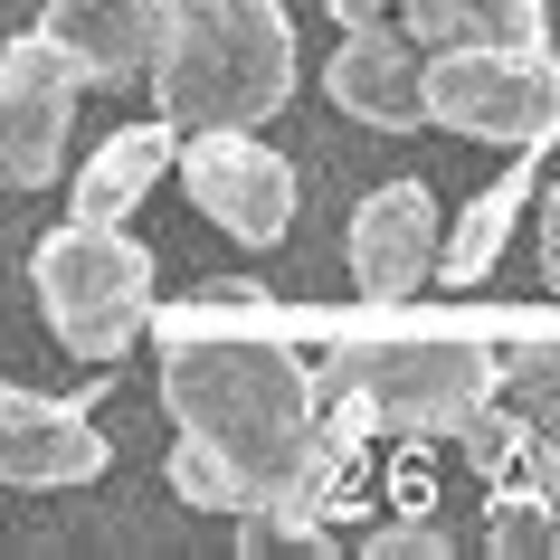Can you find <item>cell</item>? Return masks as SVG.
Instances as JSON below:
<instances>
[{"mask_svg": "<svg viewBox=\"0 0 560 560\" xmlns=\"http://www.w3.org/2000/svg\"><path fill=\"white\" fill-rule=\"evenodd\" d=\"M180 190H190V209H200L219 237H237V247H276V237L295 229V200L304 180L295 162L276 143H257V124H219V133H180Z\"/></svg>", "mask_w": 560, "mask_h": 560, "instance_id": "cell-6", "label": "cell"}, {"mask_svg": "<svg viewBox=\"0 0 560 560\" xmlns=\"http://www.w3.org/2000/svg\"><path fill=\"white\" fill-rule=\"evenodd\" d=\"M551 0H399V30L418 48H523L541 38Z\"/></svg>", "mask_w": 560, "mask_h": 560, "instance_id": "cell-15", "label": "cell"}, {"mask_svg": "<svg viewBox=\"0 0 560 560\" xmlns=\"http://www.w3.org/2000/svg\"><path fill=\"white\" fill-rule=\"evenodd\" d=\"M342 257H352V285H361L371 304L418 295V285H428V266H438V200H428V180H381V190L352 209Z\"/></svg>", "mask_w": 560, "mask_h": 560, "instance_id": "cell-9", "label": "cell"}, {"mask_svg": "<svg viewBox=\"0 0 560 560\" xmlns=\"http://www.w3.org/2000/svg\"><path fill=\"white\" fill-rule=\"evenodd\" d=\"M86 67L48 30H20L0 48V190H48L67 180V124H77Z\"/></svg>", "mask_w": 560, "mask_h": 560, "instance_id": "cell-7", "label": "cell"}, {"mask_svg": "<svg viewBox=\"0 0 560 560\" xmlns=\"http://www.w3.org/2000/svg\"><path fill=\"white\" fill-rule=\"evenodd\" d=\"M30 285H38V314L58 332V352L95 361V371L133 352L143 324H152V304H162L152 247L124 219H58V229L38 237V257H30Z\"/></svg>", "mask_w": 560, "mask_h": 560, "instance_id": "cell-4", "label": "cell"}, {"mask_svg": "<svg viewBox=\"0 0 560 560\" xmlns=\"http://www.w3.org/2000/svg\"><path fill=\"white\" fill-rule=\"evenodd\" d=\"M162 342V409L180 438H200L237 475L247 513H276L295 532H324V381H314V304H276L257 285H209V295L152 304ZM237 523V513H229Z\"/></svg>", "mask_w": 560, "mask_h": 560, "instance_id": "cell-1", "label": "cell"}, {"mask_svg": "<svg viewBox=\"0 0 560 560\" xmlns=\"http://www.w3.org/2000/svg\"><path fill=\"white\" fill-rule=\"evenodd\" d=\"M38 30L86 67V86H124V77H143V67H152L162 0H48Z\"/></svg>", "mask_w": 560, "mask_h": 560, "instance_id": "cell-11", "label": "cell"}, {"mask_svg": "<svg viewBox=\"0 0 560 560\" xmlns=\"http://www.w3.org/2000/svg\"><path fill=\"white\" fill-rule=\"evenodd\" d=\"M541 276H551V295H560V190H541Z\"/></svg>", "mask_w": 560, "mask_h": 560, "instance_id": "cell-19", "label": "cell"}, {"mask_svg": "<svg viewBox=\"0 0 560 560\" xmlns=\"http://www.w3.org/2000/svg\"><path fill=\"white\" fill-rule=\"evenodd\" d=\"M532 180H541V152H523L513 172H494L466 209H456V229H438V266H428V285H456V295H466V285L494 276V257L513 247V229H523V209H532Z\"/></svg>", "mask_w": 560, "mask_h": 560, "instance_id": "cell-13", "label": "cell"}, {"mask_svg": "<svg viewBox=\"0 0 560 560\" xmlns=\"http://www.w3.org/2000/svg\"><path fill=\"white\" fill-rule=\"evenodd\" d=\"M551 485L560 475H513V485L485 503V541H494V551H551V532H560Z\"/></svg>", "mask_w": 560, "mask_h": 560, "instance_id": "cell-16", "label": "cell"}, {"mask_svg": "<svg viewBox=\"0 0 560 560\" xmlns=\"http://www.w3.org/2000/svg\"><path fill=\"white\" fill-rule=\"evenodd\" d=\"M115 466V446L77 399H48V389H10L0 381V485L20 494H67V485H95Z\"/></svg>", "mask_w": 560, "mask_h": 560, "instance_id": "cell-8", "label": "cell"}, {"mask_svg": "<svg viewBox=\"0 0 560 560\" xmlns=\"http://www.w3.org/2000/svg\"><path fill=\"white\" fill-rule=\"evenodd\" d=\"M162 475H172V494L190 503V513H247V494H237V475L219 466V456H209L200 438H180V446H172V466H162Z\"/></svg>", "mask_w": 560, "mask_h": 560, "instance_id": "cell-17", "label": "cell"}, {"mask_svg": "<svg viewBox=\"0 0 560 560\" xmlns=\"http://www.w3.org/2000/svg\"><path fill=\"white\" fill-rule=\"evenodd\" d=\"M180 162V133L162 115L152 124H124L86 152V172H67V219H133V209L162 190V172Z\"/></svg>", "mask_w": 560, "mask_h": 560, "instance_id": "cell-12", "label": "cell"}, {"mask_svg": "<svg viewBox=\"0 0 560 560\" xmlns=\"http://www.w3.org/2000/svg\"><path fill=\"white\" fill-rule=\"evenodd\" d=\"M152 95L172 133H219V124H266L304 77L285 0H162L152 38Z\"/></svg>", "mask_w": 560, "mask_h": 560, "instance_id": "cell-3", "label": "cell"}, {"mask_svg": "<svg viewBox=\"0 0 560 560\" xmlns=\"http://www.w3.org/2000/svg\"><path fill=\"white\" fill-rule=\"evenodd\" d=\"M324 95L342 105L352 124H371V133H418V38L399 30V20H381V30H342V48L324 58Z\"/></svg>", "mask_w": 560, "mask_h": 560, "instance_id": "cell-10", "label": "cell"}, {"mask_svg": "<svg viewBox=\"0 0 560 560\" xmlns=\"http://www.w3.org/2000/svg\"><path fill=\"white\" fill-rule=\"evenodd\" d=\"M551 551H560V532H551Z\"/></svg>", "mask_w": 560, "mask_h": 560, "instance_id": "cell-20", "label": "cell"}, {"mask_svg": "<svg viewBox=\"0 0 560 560\" xmlns=\"http://www.w3.org/2000/svg\"><path fill=\"white\" fill-rule=\"evenodd\" d=\"M314 381L352 438H456L503 389L494 304H314Z\"/></svg>", "mask_w": 560, "mask_h": 560, "instance_id": "cell-2", "label": "cell"}, {"mask_svg": "<svg viewBox=\"0 0 560 560\" xmlns=\"http://www.w3.org/2000/svg\"><path fill=\"white\" fill-rule=\"evenodd\" d=\"M418 115L503 152H551L560 143V58L551 38L523 48H438L418 58Z\"/></svg>", "mask_w": 560, "mask_h": 560, "instance_id": "cell-5", "label": "cell"}, {"mask_svg": "<svg viewBox=\"0 0 560 560\" xmlns=\"http://www.w3.org/2000/svg\"><path fill=\"white\" fill-rule=\"evenodd\" d=\"M494 342H503V389L532 418V438L560 446V304H494Z\"/></svg>", "mask_w": 560, "mask_h": 560, "instance_id": "cell-14", "label": "cell"}, {"mask_svg": "<svg viewBox=\"0 0 560 560\" xmlns=\"http://www.w3.org/2000/svg\"><path fill=\"white\" fill-rule=\"evenodd\" d=\"M324 20H342V30H381V20H399V0H324Z\"/></svg>", "mask_w": 560, "mask_h": 560, "instance_id": "cell-18", "label": "cell"}]
</instances>
